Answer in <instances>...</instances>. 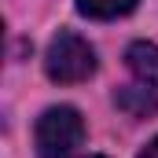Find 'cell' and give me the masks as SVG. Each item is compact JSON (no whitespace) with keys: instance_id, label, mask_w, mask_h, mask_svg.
I'll return each mask as SVG.
<instances>
[{"instance_id":"1","label":"cell","mask_w":158,"mask_h":158,"mask_svg":"<svg viewBox=\"0 0 158 158\" xmlns=\"http://www.w3.org/2000/svg\"><path fill=\"white\" fill-rule=\"evenodd\" d=\"M44 74L55 81V85H77L88 81L96 74V52L88 40H81L77 33L63 30L59 37L48 44V55H44Z\"/></svg>"},{"instance_id":"2","label":"cell","mask_w":158,"mask_h":158,"mask_svg":"<svg viewBox=\"0 0 158 158\" xmlns=\"http://www.w3.org/2000/svg\"><path fill=\"white\" fill-rule=\"evenodd\" d=\"M85 140V121L74 107H48L37 118L33 129V143L40 158H66L74 147Z\"/></svg>"},{"instance_id":"3","label":"cell","mask_w":158,"mask_h":158,"mask_svg":"<svg viewBox=\"0 0 158 158\" xmlns=\"http://www.w3.org/2000/svg\"><path fill=\"white\" fill-rule=\"evenodd\" d=\"M125 59H129V70H132L140 81H143V85L158 88V44L136 40V44L125 52Z\"/></svg>"},{"instance_id":"4","label":"cell","mask_w":158,"mask_h":158,"mask_svg":"<svg viewBox=\"0 0 158 158\" xmlns=\"http://www.w3.org/2000/svg\"><path fill=\"white\" fill-rule=\"evenodd\" d=\"M114 103H118L125 114H132V118H147V114H158V96L151 92V85H129V88H121L118 96H114Z\"/></svg>"},{"instance_id":"5","label":"cell","mask_w":158,"mask_h":158,"mask_svg":"<svg viewBox=\"0 0 158 158\" xmlns=\"http://www.w3.org/2000/svg\"><path fill=\"white\" fill-rule=\"evenodd\" d=\"M140 0H77V11L85 19H96V22H107V19H121L136 7Z\"/></svg>"},{"instance_id":"6","label":"cell","mask_w":158,"mask_h":158,"mask_svg":"<svg viewBox=\"0 0 158 158\" xmlns=\"http://www.w3.org/2000/svg\"><path fill=\"white\" fill-rule=\"evenodd\" d=\"M140 158H158V136L147 143V147H143V151H140Z\"/></svg>"},{"instance_id":"7","label":"cell","mask_w":158,"mask_h":158,"mask_svg":"<svg viewBox=\"0 0 158 158\" xmlns=\"http://www.w3.org/2000/svg\"><path fill=\"white\" fill-rule=\"evenodd\" d=\"M88 158H103V155H88Z\"/></svg>"}]
</instances>
